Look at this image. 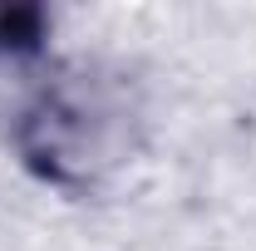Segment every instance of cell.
Wrapping results in <instances>:
<instances>
[{"instance_id": "cell-1", "label": "cell", "mask_w": 256, "mask_h": 251, "mask_svg": "<svg viewBox=\"0 0 256 251\" xmlns=\"http://www.w3.org/2000/svg\"><path fill=\"white\" fill-rule=\"evenodd\" d=\"M128 94L94 74H64L25 104L15 148L25 168L54 188H94L128 153Z\"/></svg>"}, {"instance_id": "cell-2", "label": "cell", "mask_w": 256, "mask_h": 251, "mask_svg": "<svg viewBox=\"0 0 256 251\" xmlns=\"http://www.w3.org/2000/svg\"><path fill=\"white\" fill-rule=\"evenodd\" d=\"M50 40V10L34 0H0V60L34 54Z\"/></svg>"}]
</instances>
